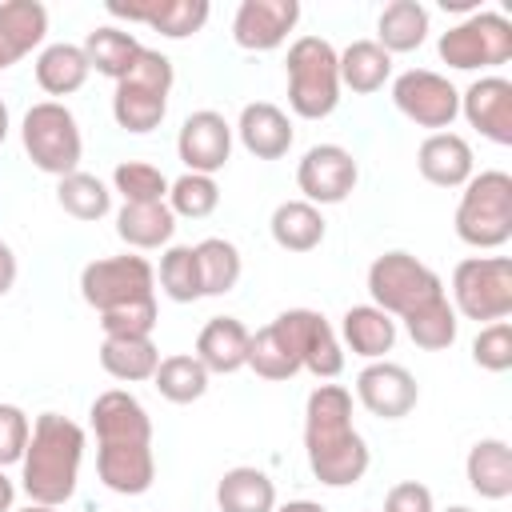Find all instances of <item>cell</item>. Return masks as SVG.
Here are the masks:
<instances>
[{
	"mask_svg": "<svg viewBox=\"0 0 512 512\" xmlns=\"http://www.w3.org/2000/svg\"><path fill=\"white\" fill-rule=\"evenodd\" d=\"M8 128H12V120H8V104L0 100V144H4V136H8Z\"/></svg>",
	"mask_w": 512,
	"mask_h": 512,
	"instance_id": "cell-50",
	"label": "cell"
},
{
	"mask_svg": "<svg viewBox=\"0 0 512 512\" xmlns=\"http://www.w3.org/2000/svg\"><path fill=\"white\" fill-rule=\"evenodd\" d=\"M472 360L484 372H508L512 368V324L508 320H492L476 332L472 340Z\"/></svg>",
	"mask_w": 512,
	"mask_h": 512,
	"instance_id": "cell-43",
	"label": "cell"
},
{
	"mask_svg": "<svg viewBox=\"0 0 512 512\" xmlns=\"http://www.w3.org/2000/svg\"><path fill=\"white\" fill-rule=\"evenodd\" d=\"M440 60L456 72H488L512 60V20L492 8L468 12L460 24L440 32Z\"/></svg>",
	"mask_w": 512,
	"mask_h": 512,
	"instance_id": "cell-8",
	"label": "cell"
},
{
	"mask_svg": "<svg viewBox=\"0 0 512 512\" xmlns=\"http://www.w3.org/2000/svg\"><path fill=\"white\" fill-rule=\"evenodd\" d=\"M112 188L124 196V204H164L168 200V176L148 160H120L112 172Z\"/></svg>",
	"mask_w": 512,
	"mask_h": 512,
	"instance_id": "cell-41",
	"label": "cell"
},
{
	"mask_svg": "<svg viewBox=\"0 0 512 512\" xmlns=\"http://www.w3.org/2000/svg\"><path fill=\"white\" fill-rule=\"evenodd\" d=\"M340 64V88H352L360 96L380 92L392 80V56L376 40H352L344 52H336Z\"/></svg>",
	"mask_w": 512,
	"mask_h": 512,
	"instance_id": "cell-34",
	"label": "cell"
},
{
	"mask_svg": "<svg viewBox=\"0 0 512 512\" xmlns=\"http://www.w3.org/2000/svg\"><path fill=\"white\" fill-rule=\"evenodd\" d=\"M444 512H472L468 504H452V508H444Z\"/></svg>",
	"mask_w": 512,
	"mask_h": 512,
	"instance_id": "cell-52",
	"label": "cell"
},
{
	"mask_svg": "<svg viewBox=\"0 0 512 512\" xmlns=\"http://www.w3.org/2000/svg\"><path fill=\"white\" fill-rule=\"evenodd\" d=\"M248 340L252 332L236 320V316H212L200 336H196V360L208 368V376H232L240 368H248Z\"/></svg>",
	"mask_w": 512,
	"mask_h": 512,
	"instance_id": "cell-23",
	"label": "cell"
},
{
	"mask_svg": "<svg viewBox=\"0 0 512 512\" xmlns=\"http://www.w3.org/2000/svg\"><path fill=\"white\" fill-rule=\"evenodd\" d=\"M368 296L380 312H388L392 320H404L416 308H424L428 300L444 296V280L412 252L392 248L368 264Z\"/></svg>",
	"mask_w": 512,
	"mask_h": 512,
	"instance_id": "cell-7",
	"label": "cell"
},
{
	"mask_svg": "<svg viewBox=\"0 0 512 512\" xmlns=\"http://www.w3.org/2000/svg\"><path fill=\"white\" fill-rule=\"evenodd\" d=\"M428 24H432V16L420 0H392V4H384L380 20H376V44L388 56L416 52L428 40Z\"/></svg>",
	"mask_w": 512,
	"mask_h": 512,
	"instance_id": "cell-29",
	"label": "cell"
},
{
	"mask_svg": "<svg viewBox=\"0 0 512 512\" xmlns=\"http://www.w3.org/2000/svg\"><path fill=\"white\" fill-rule=\"evenodd\" d=\"M176 84V68L164 52L156 48H140L132 72L124 80H116L112 92V120L132 132L144 136L152 128H160V120L168 116V92Z\"/></svg>",
	"mask_w": 512,
	"mask_h": 512,
	"instance_id": "cell-5",
	"label": "cell"
},
{
	"mask_svg": "<svg viewBox=\"0 0 512 512\" xmlns=\"http://www.w3.org/2000/svg\"><path fill=\"white\" fill-rule=\"evenodd\" d=\"M20 512H56V508H48V504H32V500H28V508H20Z\"/></svg>",
	"mask_w": 512,
	"mask_h": 512,
	"instance_id": "cell-51",
	"label": "cell"
},
{
	"mask_svg": "<svg viewBox=\"0 0 512 512\" xmlns=\"http://www.w3.org/2000/svg\"><path fill=\"white\" fill-rule=\"evenodd\" d=\"M460 116L492 144H512V80L508 76H480L460 92Z\"/></svg>",
	"mask_w": 512,
	"mask_h": 512,
	"instance_id": "cell-17",
	"label": "cell"
},
{
	"mask_svg": "<svg viewBox=\"0 0 512 512\" xmlns=\"http://www.w3.org/2000/svg\"><path fill=\"white\" fill-rule=\"evenodd\" d=\"M16 272H20V264H16V252L0 240V296H8L12 292V284H16Z\"/></svg>",
	"mask_w": 512,
	"mask_h": 512,
	"instance_id": "cell-47",
	"label": "cell"
},
{
	"mask_svg": "<svg viewBox=\"0 0 512 512\" xmlns=\"http://www.w3.org/2000/svg\"><path fill=\"white\" fill-rule=\"evenodd\" d=\"M196 260H200V284H204V296H228L236 284H240V272H244V260H240V248L224 236H208L196 244Z\"/></svg>",
	"mask_w": 512,
	"mask_h": 512,
	"instance_id": "cell-39",
	"label": "cell"
},
{
	"mask_svg": "<svg viewBox=\"0 0 512 512\" xmlns=\"http://www.w3.org/2000/svg\"><path fill=\"white\" fill-rule=\"evenodd\" d=\"M272 512H328V508L316 500H288V504H276Z\"/></svg>",
	"mask_w": 512,
	"mask_h": 512,
	"instance_id": "cell-49",
	"label": "cell"
},
{
	"mask_svg": "<svg viewBox=\"0 0 512 512\" xmlns=\"http://www.w3.org/2000/svg\"><path fill=\"white\" fill-rule=\"evenodd\" d=\"M104 8H108V16L128 20V24H148L152 32H160L168 40L196 36L212 16L208 0H108Z\"/></svg>",
	"mask_w": 512,
	"mask_h": 512,
	"instance_id": "cell-16",
	"label": "cell"
},
{
	"mask_svg": "<svg viewBox=\"0 0 512 512\" xmlns=\"http://www.w3.org/2000/svg\"><path fill=\"white\" fill-rule=\"evenodd\" d=\"M232 124L216 112V108H200L192 116H184L180 132H176V156L184 160L188 172L200 176H216L228 160H232Z\"/></svg>",
	"mask_w": 512,
	"mask_h": 512,
	"instance_id": "cell-14",
	"label": "cell"
},
{
	"mask_svg": "<svg viewBox=\"0 0 512 512\" xmlns=\"http://www.w3.org/2000/svg\"><path fill=\"white\" fill-rule=\"evenodd\" d=\"M248 368L260 380H292L296 372H304L300 356H296V348H292V340H288L280 320H268L264 328L252 332V340H248Z\"/></svg>",
	"mask_w": 512,
	"mask_h": 512,
	"instance_id": "cell-35",
	"label": "cell"
},
{
	"mask_svg": "<svg viewBox=\"0 0 512 512\" xmlns=\"http://www.w3.org/2000/svg\"><path fill=\"white\" fill-rule=\"evenodd\" d=\"M32 436V420L20 404H0V468L20 464Z\"/></svg>",
	"mask_w": 512,
	"mask_h": 512,
	"instance_id": "cell-45",
	"label": "cell"
},
{
	"mask_svg": "<svg viewBox=\"0 0 512 512\" xmlns=\"http://www.w3.org/2000/svg\"><path fill=\"white\" fill-rule=\"evenodd\" d=\"M288 108L300 120H324L340 104V64L336 48L324 36H296L284 60Z\"/></svg>",
	"mask_w": 512,
	"mask_h": 512,
	"instance_id": "cell-4",
	"label": "cell"
},
{
	"mask_svg": "<svg viewBox=\"0 0 512 512\" xmlns=\"http://www.w3.org/2000/svg\"><path fill=\"white\" fill-rule=\"evenodd\" d=\"M404 332H408V340H412L416 348H424V352H444V348H452V344H456V332H460V316H456L448 292L436 296V300H428V304L416 308L412 316H404Z\"/></svg>",
	"mask_w": 512,
	"mask_h": 512,
	"instance_id": "cell-36",
	"label": "cell"
},
{
	"mask_svg": "<svg viewBox=\"0 0 512 512\" xmlns=\"http://www.w3.org/2000/svg\"><path fill=\"white\" fill-rule=\"evenodd\" d=\"M456 236L468 248L492 252L512 240V176L504 168L472 172L456 204Z\"/></svg>",
	"mask_w": 512,
	"mask_h": 512,
	"instance_id": "cell-3",
	"label": "cell"
},
{
	"mask_svg": "<svg viewBox=\"0 0 512 512\" xmlns=\"http://www.w3.org/2000/svg\"><path fill=\"white\" fill-rule=\"evenodd\" d=\"M160 292L176 304H192L204 296L196 244H168L160 252Z\"/></svg>",
	"mask_w": 512,
	"mask_h": 512,
	"instance_id": "cell-40",
	"label": "cell"
},
{
	"mask_svg": "<svg viewBox=\"0 0 512 512\" xmlns=\"http://www.w3.org/2000/svg\"><path fill=\"white\" fill-rule=\"evenodd\" d=\"M20 144L28 152V160L48 172V176H72L80 172V156H84V136L80 124L72 116L68 104L60 100H40L24 112L20 120Z\"/></svg>",
	"mask_w": 512,
	"mask_h": 512,
	"instance_id": "cell-6",
	"label": "cell"
},
{
	"mask_svg": "<svg viewBox=\"0 0 512 512\" xmlns=\"http://www.w3.org/2000/svg\"><path fill=\"white\" fill-rule=\"evenodd\" d=\"M220 512H272L276 508V484L256 464H236L216 484Z\"/></svg>",
	"mask_w": 512,
	"mask_h": 512,
	"instance_id": "cell-28",
	"label": "cell"
},
{
	"mask_svg": "<svg viewBox=\"0 0 512 512\" xmlns=\"http://www.w3.org/2000/svg\"><path fill=\"white\" fill-rule=\"evenodd\" d=\"M172 232H176V216L168 204H120L116 212V236L136 252L168 248Z\"/></svg>",
	"mask_w": 512,
	"mask_h": 512,
	"instance_id": "cell-30",
	"label": "cell"
},
{
	"mask_svg": "<svg viewBox=\"0 0 512 512\" xmlns=\"http://www.w3.org/2000/svg\"><path fill=\"white\" fill-rule=\"evenodd\" d=\"M80 48H84L92 72H100V76H108V80H124V76L132 72V64H136V56H140L144 44H140L136 32H128V28L100 24V28L88 32V40H84Z\"/></svg>",
	"mask_w": 512,
	"mask_h": 512,
	"instance_id": "cell-32",
	"label": "cell"
},
{
	"mask_svg": "<svg viewBox=\"0 0 512 512\" xmlns=\"http://www.w3.org/2000/svg\"><path fill=\"white\" fill-rule=\"evenodd\" d=\"M416 168L436 188H464L476 172V156L460 132H428L416 148Z\"/></svg>",
	"mask_w": 512,
	"mask_h": 512,
	"instance_id": "cell-21",
	"label": "cell"
},
{
	"mask_svg": "<svg viewBox=\"0 0 512 512\" xmlns=\"http://www.w3.org/2000/svg\"><path fill=\"white\" fill-rule=\"evenodd\" d=\"M356 400L380 420H404L420 400V384L396 360H368L356 376Z\"/></svg>",
	"mask_w": 512,
	"mask_h": 512,
	"instance_id": "cell-15",
	"label": "cell"
},
{
	"mask_svg": "<svg viewBox=\"0 0 512 512\" xmlns=\"http://www.w3.org/2000/svg\"><path fill=\"white\" fill-rule=\"evenodd\" d=\"M36 84H40V92H48V96H72V92H80L84 88V80H88V56H84V48L80 44H44L40 48V56H36Z\"/></svg>",
	"mask_w": 512,
	"mask_h": 512,
	"instance_id": "cell-33",
	"label": "cell"
},
{
	"mask_svg": "<svg viewBox=\"0 0 512 512\" xmlns=\"http://www.w3.org/2000/svg\"><path fill=\"white\" fill-rule=\"evenodd\" d=\"M152 384L168 404H192L208 392V368L192 352H172V356H160Z\"/></svg>",
	"mask_w": 512,
	"mask_h": 512,
	"instance_id": "cell-37",
	"label": "cell"
},
{
	"mask_svg": "<svg viewBox=\"0 0 512 512\" xmlns=\"http://www.w3.org/2000/svg\"><path fill=\"white\" fill-rule=\"evenodd\" d=\"M96 476L116 496H144L156 480L152 444H96Z\"/></svg>",
	"mask_w": 512,
	"mask_h": 512,
	"instance_id": "cell-20",
	"label": "cell"
},
{
	"mask_svg": "<svg viewBox=\"0 0 512 512\" xmlns=\"http://www.w3.org/2000/svg\"><path fill=\"white\" fill-rule=\"evenodd\" d=\"M48 36V8L40 0H4L0 4V72L40 48Z\"/></svg>",
	"mask_w": 512,
	"mask_h": 512,
	"instance_id": "cell-24",
	"label": "cell"
},
{
	"mask_svg": "<svg viewBox=\"0 0 512 512\" xmlns=\"http://www.w3.org/2000/svg\"><path fill=\"white\" fill-rule=\"evenodd\" d=\"M152 328H156V296L112 308V312H100V332L104 336H152Z\"/></svg>",
	"mask_w": 512,
	"mask_h": 512,
	"instance_id": "cell-44",
	"label": "cell"
},
{
	"mask_svg": "<svg viewBox=\"0 0 512 512\" xmlns=\"http://www.w3.org/2000/svg\"><path fill=\"white\" fill-rule=\"evenodd\" d=\"M84 464V428L60 412H40L20 460V488L32 504L60 508L76 496Z\"/></svg>",
	"mask_w": 512,
	"mask_h": 512,
	"instance_id": "cell-2",
	"label": "cell"
},
{
	"mask_svg": "<svg viewBox=\"0 0 512 512\" xmlns=\"http://www.w3.org/2000/svg\"><path fill=\"white\" fill-rule=\"evenodd\" d=\"M12 504H16V484H12L8 472L0 468V512H12Z\"/></svg>",
	"mask_w": 512,
	"mask_h": 512,
	"instance_id": "cell-48",
	"label": "cell"
},
{
	"mask_svg": "<svg viewBox=\"0 0 512 512\" xmlns=\"http://www.w3.org/2000/svg\"><path fill=\"white\" fill-rule=\"evenodd\" d=\"M232 132L240 136V144H244L256 160H280V156H288V148H292V140H296V128H292L288 112L276 108V104H268V100L244 104Z\"/></svg>",
	"mask_w": 512,
	"mask_h": 512,
	"instance_id": "cell-22",
	"label": "cell"
},
{
	"mask_svg": "<svg viewBox=\"0 0 512 512\" xmlns=\"http://www.w3.org/2000/svg\"><path fill=\"white\" fill-rule=\"evenodd\" d=\"M88 420H92L96 444H152V416L124 388L100 392L88 408Z\"/></svg>",
	"mask_w": 512,
	"mask_h": 512,
	"instance_id": "cell-19",
	"label": "cell"
},
{
	"mask_svg": "<svg viewBox=\"0 0 512 512\" xmlns=\"http://www.w3.org/2000/svg\"><path fill=\"white\" fill-rule=\"evenodd\" d=\"M80 296L96 312H112V308L148 300V296H156V268L144 256H136V252L100 256V260L84 264V272H80Z\"/></svg>",
	"mask_w": 512,
	"mask_h": 512,
	"instance_id": "cell-10",
	"label": "cell"
},
{
	"mask_svg": "<svg viewBox=\"0 0 512 512\" xmlns=\"http://www.w3.org/2000/svg\"><path fill=\"white\" fill-rule=\"evenodd\" d=\"M384 512H436L432 488L420 484V480H400V484L388 488V496H384Z\"/></svg>",
	"mask_w": 512,
	"mask_h": 512,
	"instance_id": "cell-46",
	"label": "cell"
},
{
	"mask_svg": "<svg viewBox=\"0 0 512 512\" xmlns=\"http://www.w3.org/2000/svg\"><path fill=\"white\" fill-rule=\"evenodd\" d=\"M172 216H184V220H204L216 212L220 204V184L212 176H200V172H184L176 180H168V200Z\"/></svg>",
	"mask_w": 512,
	"mask_h": 512,
	"instance_id": "cell-42",
	"label": "cell"
},
{
	"mask_svg": "<svg viewBox=\"0 0 512 512\" xmlns=\"http://www.w3.org/2000/svg\"><path fill=\"white\" fill-rule=\"evenodd\" d=\"M304 456L324 488H352L364 480L372 452L352 424V392L344 384H316L304 404Z\"/></svg>",
	"mask_w": 512,
	"mask_h": 512,
	"instance_id": "cell-1",
	"label": "cell"
},
{
	"mask_svg": "<svg viewBox=\"0 0 512 512\" xmlns=\"http://www.w3.org/2000/svg\"><path fill=\"white\" fill-rule=\"evenodd\" d=\"M452 308L480 328L508 320L512 312V260L508 256H464L452 268Z\"/></svg>",
	"mask_w": 512,
	"mask_h": 512,
	"instance_id": "cell-9",
	"label": "cell"
},
{
	"mask_svg": "<svg viewBox=\"0 0 512 512\" xmlns=\"http://www.w3.org/2000/svg\"><path fill=\"white\" fill-rule=\"evenodd\" d=\"M392 104L416 128L448 132L460 116V88L432 68H408L392 80Z\"/></svg>",
	"mask_w": 512,
	"mask_h": 512,
	"instance_id": "cell-11",
	"label": "cell"
},
{
	"mask_svg": "<svg viewBox=\"0 0 512 512\" xmlns=\"http://www.w3.org/2000/svg\"><path fill=\"white\" fill-rule=\"evenodd\" d=\"M468 488L480 500H508L512 496V448L500 436H484L464 456Z\"/></svg>",
	"mask_w": 512,
	"mask_h": 512,
	"instance_id": "cell-25",
	"label": "cell"
},
{
	"mask_svg": "<svg viewBox=\"0 0 512 512\" xmlns=\"http://www.w3.org/2000/svg\"><path fill=\"white\" fill-rule=\"evenodd\" d=\"M160 364V348L152 336H104L100 340V368L120 384L152 380Z\"/></svg>",
	"mask_w": 512,
	"mask_h": 512,
	"instance_id": "cell-27",
	"label": "cell"
},
{
	"mask_svg": "<svg viewBox=\"0 0 512 512\" xmlns=\"http://www.w3.org/2000/svg\"><path fill=\"white\" fill-rule=\"evenodd\" d=\"M300 20L296 0H240L232 16V40L244 52H272L288 40Z\"/></svg>",
	"mask_w": 512,
	"mask_h": 512,
	"instance_id": "cell-18",
	"label": "cell"
},
{
	"mask_svg": "<svg viewBox=\"0 0 512 512\" xmlns=\"http://www.w3.org/2000/svg\"><path fill=\"white\" fill-rule=\"evenodd\" d=\"M56 200H60V208H64L72 220H84V224L104 220V216L112 212V192H108V184H104L100 176H92V172L60 176V180H56Z\"/></svg>",
	"mask_w": 512,
	"mask_h": 512,
	"instance_id": "cell-38",
	"label": "cell"
},
{
	"mask_svg": "<svg viewBox=\"0 0 512 512\" xmlns=\"http://www.w3.org/2000/svg\"><path fill=\"white\" fill-rule=\"evenodd\" d=\"M268 232H272V240L284 252H312V248L324 244L328 224H324V216H320L316 204H308V200H284V204L272 208Z\"/></svg>",
	"mask_w": 512,
	"mask_h": 512,
	"instance_id": "cell-31",
	"label": "cell"
},
{
	"mask_svg": "<svg viewBox=\"0 0 512 512\" xmlns=\"http://www.w3.org/2000/svg\"><path fill=\"white\" fill-rule=\"evenodd\" d=\"M276 320L284 324L304 372H312L316 380H336L344 372V344L316 308H288Z\"/></svg>",
	"mask_w": 512,
	"mask_h": 512,
	"instance_id": "cell-13",
	"label": "cell"
},
{
	"mask_svg": "<svg viewBox=\"0 0 512 512\" xmlns=\"http://www.w3.org/2000/svg\"><path fill=\"white\" fill-rule=\"evenodd\" d=\"M360 180V164L344 144H312L296 164V188L308 204H340L352 196Z\"/></svg>",
	"mask_w": 512,
	"mask_h": 512,
	"instance_id": "cell-12",
	"label": "cell"
},
{
	"mask_svg": "<svg viewBox=\"0 0 512 512\" xmlns=\"http://www.w3.org/2000/svg\"><path fill=\"white\" fill-rule=\"evenodd\" d=\"M340 340L364 360H384L396 348V320L376 304H352L340 316Z\"/></svg>",
	"mask_w": 512,
	"mask_h": 512,
	"instance_id": "cell-26",
	"label": "cell"
}]
</instances>
